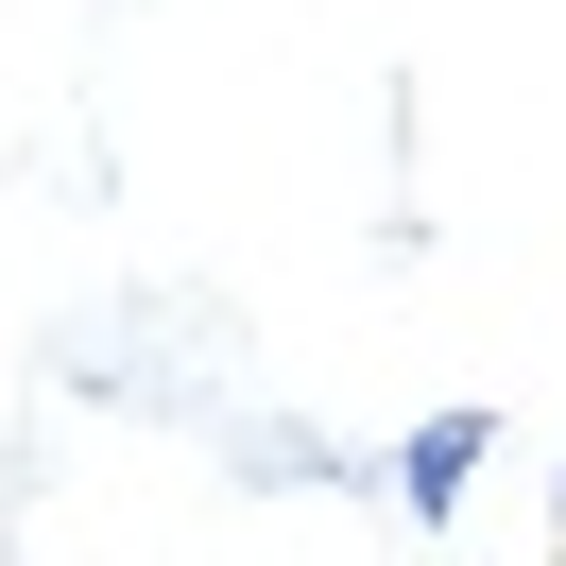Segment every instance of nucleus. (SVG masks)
Wrapping results in <instances>:
<instances>
[{
	"mask_svg": "<svg viewBox=\"0 0 566 566\" xmlns=\"http://www.w3.org/2000/svg\"><path fill=\"white\" fill-rule=\"evenodd\" d=\"M481 447H497L481 412H429V429H412V463H395V481H412V515H447V497L481 481Z\"/></svg>",
	"mask_w": 566,
	"mask_h": 566,
	"instance_id": "f257e3e1",
	"label": "nucleus"
}]
</instances>
